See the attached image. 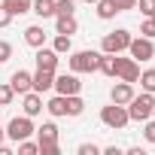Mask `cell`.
Wrapping results in <instances>:
<instances>
[{
	"label": "cell",
	"instance_id": "obj_8",
	"mask_svg": "<svg viewBox=\"0 0 155 155\" xmlns=\"http://www.w3.org/2000/svg\"><path fill=\"white\" fill-rule=\"evenodd\" d=\"M58 94H79L82 91V82L76 79V73H61L55 76V85H52Z\"/></svg>",
	"mask_w": 155,
	"mask_h": 155
},
{
	"label": "cell",
	"instance_id": "obj_12",
	"mask_svg": "<svg viewBox=\"0 0 155 155\" xmlns=\"http://www.w3.org/2000/svg\"><path fill=\"white\" fill-rule=\"evenodd\" d=\"M110 97H113V104H122V107H125V104L134 97V82H119V85H113Z\"/></svg>",
	"mask_w": 155,
	"mask_h": 155
},
{
	"label": "cell",
	"instance_id": "obj_28",
	"mask_svg": "<svg viewBox=\"0 0 155 155\" xmlns=\"http://www.w3.org/2000/svg\"><path fill=\"white\" fill-rule=\"evenodd\" d=\"M9 58H12V46H9L6 40H0V64H6Z\"/></svg>",
	"mask_w": 155,
	"mask_h": 155
},
{
	"label": "cell",
	"instance_id": "obj_26",
	"mask_svg": "<svg viewBox=\"0 0 155 155\" xmlns=\"http://www.w3.org/2000/svg\"><path fill=\"white\" fill-rule=\"evenodd\" d=\"M40 152V143H31V140H18V155H37Z\"/></svg>",
	"mask_w": 155,
	"mask_h": 155
},
{
	"label": "cell",
	"instance_id": "obj_38",
	"mask_svg": "<svg viewBox=\"0 0 155 155\" xmlns=\"http://www.w3.org/2000/svg\"><path fill=\"white\" fill-rule=\"evenodd\" d=\"M85 3H97V0H85Z\"/></svg>",
	"mask_w": 155,
	"mask_h": 155
},
{
	"label": "cell",
	"instance_id": "obj_17",
	"mask_svg": "<svg viewBox=\"0 0 155 155\" xmlns=\"http://www.w3.org/2000/svg\"><path fill=\"white\" fill-rule=\"evenodd\" d=\"M97 70H101L104 76H116V55L101 52V58H97Z\"/></svg>",
	"mask_w": 155,
	"mask_h": 155
},
{
	"label": "cell",
	"instance_id": "obj_30",
	"mask_svg": "<svg viewBox=\"0 0 155 155\" xmlns=\"http://www.w3.org/2000/svg\"><path fill=\"white\" fill-rule=\"evenodd\" d=\"M140 37H149V40L155 37V21H152V18H146V21H143V28H140Z\"/></svg>",
	"mask_w": 155,
	"mask_h": 155
},
{
	"label": "cell",
	"instance_id": "obj_9",
	"mask_svg": "<svg viewBox=\"0 0 155 155\" xmlns=\"http://www.w3.org/2000/svg\"><path fill=\"white\" fill-rule=\"evenodd\" d=\"M55 85V70H43V67H37V73H34V79H31V88L34 91H49Z\"/></svg>",
	"mask_w": 155,
	"mask_h": 155
},
{
	"label": "cell",
	"instance_id": "obj_22",
	"mask_svg": "<svg viewBox=\"0 0 155 155\" xmlns=\"http://www.w3.org/2000/svg\"><path fill=\"white\" fill-rule=\"evenodd\" d=\"M82 110H85V104L79 94H67V116H82Z\"/></svg>",
	"mask_w": 155,
	"mask_h": 155
},
{
	"label": "cell",
	"instance_id": "obj_5",
	"mask_svg": "<svg viewBox=\"0 0 155 155\" xmlns=\"http://www.w3.org/2000/svg\"><path fill=\"white\" fill-rule=\"evenodd\" d=\"M128 52H131V58L140 64V61H152L155 58V46H152V40L149 37H131V43H128Z\"/></svg>",
	"mask_w": 155,
	"mask_h": 155
},
{
	"label": "cell",
	"instance_id": "obj_27",
	"mask_svg": "<svg viewBox=\"0 0 155 155\" xmlns=\"http://www.w3.org/2000/svg\"><path fill=\"white\" fill-rule=\"evenodd\" d=\"M15 101V91H12V85H0V107H9Z\"/></svg>",
	"mask_w": 155,
	"mask_h": 155
},
{
	"label": "cell",
	"instance_id": "obj_32",
	"mask_svg": "<svg viewBox=\"0 0 155 155\" xmlns=\"http://www.w3.org/2000/svg\"><path fill=\"white\" fill-rule=\"evenodd\" d=\"M113 3H116L119 12H125V9H137V0H113Z\"/></svg>",
	"mask_w": 155,
	"mask_h": 155
},
{
	"label": "cell",
	"instance_id": "obj_3",
	"mask_svg": "<svg viewBox=\"0 0 155 155\" xmlns=\"http://www.w3.org/2000/svg\"><path fill=\"white\" fill-rule=\"evenodd\" d=\"M97 58H101V52H91V49L73 52L70 55V70L73 73H94L97 70Z\"/></svg>",
	"mask_w": 155,
	"mask_h": 155
},
{
	"label": "cell",
	"instance_id": "obj_10",
	"mask_svg": "<svg viewBox=\"0 0 155 155\" xmlns=\"http://www.w3.org/2000/svg\"><path fill=\"white\" fill-rule=\"evenodd\" d=\"M34 61H37V67H43V70H58V52H55V49H46V46H40Z\"/></svg>",
	"mask_w": 155,
	"mask_h": 155
},
{
	"label": "cell",
	"instance_id": "obj_35",
	"mask_svg": "<svg viewBox=\"0 0 155 155\" xmlns=\"http://www.w3.org/2000/svg\"><path fill=\"white\" fill-rule=\"evenodd\" d=\"M143 137H146L149 143H155V122H149V125L143 128Z\"/></svg>",
	"mask_w": 155,
	"mask_h": 155
},
{
	"label": "cell",
	"instance_id": "obj_15",
	"mask_svg": "<svg viewBox=\"0 0 155 155\" xmlns=\"http://www.w3.org/2000/svg\"><path fill=\"white\" fill-rule=\"evenodd\" d=\"M37 143H58V125L55 122H46L43 128H37Z\"/></svg>",
	"mask_w": 155,
	"mask_h": 155
},
{
	"label": "cell",
	"instance_id": "obj_23",
	"mask_svg": "<svg viewBox=\"0 0 155 155\" xmlns=\"http://www.w3.org/2000/svg\"><path fill=\"white\" fill-rule=\"evenodd\" d=\"M137 82L143 85V91H152V94H155V70H143Z\"/></svg>",
	"mask_w": 155,
	"mask_h": 155
},
{
	"label": "cell",
	"instance_id": "obj_31",
	"mask_svg": "<svg viewBox=\"0 0 155 155\" xmlns=\"http://www.w3.org/2000/svg\"><path fill=\"white\" fill-rule=\"evenodd\" d=\"M58 152H61L58 143H43V146H40V155H58Z\"/></svg>",
	"mask_w": 155,
	"mask_h": 155
},
{
	"label": "cell",
	"instance_id": "obj_29",
	"mask_svg": "<svg viewBox=\"0 0 155 155\" xmlns=\"http://www.w3.org/2000/svg\"><path fill=\"white\" fill-rule=\"evenodd\" d=\"M137 6H140V12L149 18V15L155 12V0H137Z\"/></svg>",
	"mask_w": 155,
	"mask_h": 155
},
{
	"label": "cell",
	"instance_id": "obj_2",
	"mask_svg": "<svg viewBox=\"0 0 155 155\" xmlns=\"http://www.w3.org/2000/svg\"><path fill=\"white\" fill-rule=\"evenodd\" d=\"M101 122H104L107 128H113V131H122L131 119H128V110H125L122 104H110V107L101 110Z\"/></svg>",
	"mask_w": 155,
	"mask_h": 155
},
{
	"label": "cell",
	"instance_id": "obj_34",
	"mask_svg": "<svg viewBox=\"0 0 155 155\" xmlns=\"http://www.w3.org/2000/svg\"><path fill=\"white\" fill-rule=\"evenodd\" d=\"M9 21H12V12H9V9H6L3 3H0V28H6Z\"/></svg>",
	"mask_w": 155,
	"mask_h": 155
},
{
	"label": "cell",
	"instance_id": "obj_24",
	"mask_svg": "<svg viewBox=\"0 0 155 155\" xmlns=\"http://www.w3.org/2000/svg\"><path fill=\"white\" fill-rule=\"evenodd\" d=\"M52 49H55L58 55H64V52H70V49H73V43H70V37H67V34H58V37H55V43H52Z\"/></svg>",
	"mask_w": 155,
	"mask_h": 155
},
{
	"label": "cell",
	"instance_id": "obj_6",
	"mask_svg": "<svg viewBox=\"0 0 155 155\" xmlns=\"http://www.w3.org/2000/svg\"><path fill=\"white\" fill-rule=\"evenodd\" d=\"M37 128H34V122H31V116H18V119H12L9 125H6V137L9 140H28L31 134H34Z\"/></svg>",
	"mask_w": 155,
	"mask_h": 155
},
{
	"label": "cell",
	"instance_id": "obj_14",
	"mask_svg": "<svg viewBox=\"0 0 155 155\" xmlns=\"http://www.w3.org/2000/svg\"><path fill=\"white\" fill-rule=\"evenodd\" d=\"M25 43H28V46H34V49L46 46V31H43L40 25H31V28L25 31Z\"/></svg>",
	"mask_w": 155,
	"mask_h": 155
},
{
	"label": "cell",
	"instance_id": "obj_20",
	"mask_svg": "<svg viewBox=\"0 0 155 155\" xmlns=\"http://www.w3.org/2000/svg\"><path fill=\"white\" fill-rule=\"evenodd\" d=\"M116 3L113 0H97V18H104V21H110V18H116Z\"/></svg>",
	"mask_w": 155,
	"mask_h": 155
},
{
	"label": "cell",
	"instance_id": "obj_37",
	"mask_svg": "<svg viewBox=\"0 0 155 155\" xmlns=\"http://www.w3.org/2000/svg\"><path fill=\"white\" fill-rule=\"evenodd\" d=\"M3 137H6V131H0V146H3Z\"/></svg>",
	"mask_w": 155,
	"mask_h": 155
},
{
	"label": "cell",
	"instance_id": "obj_19",
	"mask_svg": "<svg viewBox=\"0 0 155 155\" xmlns=\"http://www.w3.org/2000/svg\"><path fill=\"white\" fill-rule=\"evenodd\" d=\"M31 3H34V0H3V6H6L12 15H25V12H31Z\"/></svg>",
	"mask_w": 155,
	"mask_h": 155
},
{
	"label": "cell",
	"instance_id": "obj_39",
	"mask_svg": "<svg viewBox=\"0 0 155 155\" xmlns=\"http://www.w3.org/2000/svg\"><path fill=\"white\" fill-rule=\"evenodd\" d=\"M149 18H152V21H155V12H152V15H149Z\"/></svg>",
	"mask_w": 155,
	"mask_h": 155
},
{
	"label": "cell",
	"instance_id": "obj_36",
	"mask_svg": "<svg viewBox=\"0 0 155 155\" xmlns=\"http://www.w3.org/2000/svg\"><path fill=\"white\" fill-rule=\"evenodd\" d=\"M104 152H107V155H122V149H119V146H107Z\"/></svg>",
	"mask_w": 155,
	"mask_h": 155
},
{
	"label": "cell",
	"instance_id": "obj_33",
	"mask_svg": "<svg viewBox=\"0 0 155 155\" xmlns=\"http://www.w3.org/2000/svg\"><path fill=\"white\" fill-rule=\"evenodd\" d=\"M101 152V146H94V143H82L79 146V155H97Z\"/></svg>",
	"mask_w": 155,
	"mask_h": 155
},
{
	"label": "cell",
	"instance_id": "obj_11",
	"mask_svg": "<svg viewBox=\"0 0 155 155\" xmlns=\"http://www.w3.org/2000/svg\"><path fill=\"white\" fill-rule=\"evenodd\" d=\"M31 79H34V73H28V70H15L12 79H9V85H12L15 94H28V91H31Z\"/></svg>",
	"mask_w": 155,
	"mask_h": 155
},
{
	"label": "cell",
	"instance_id": "obj_18",
	"mask_svg": "<svg viewBox=\"0 0 155 155\" xmlns=\"http://www.w3.org/2000/svg\"><path fill=\"white\" fill-rule=\"evenodd\" d=\"M46 110L58 119V116H67V94H55L49 104H46Z\"/></svg>",
	"mask_w": 155,
	"mask_h": 155
},
{
	"label": "cell",
	"instance_id": "obj_40",
	"mask_svg": "<svg viewBox=\"0 0 155 155\" xmlns=\"http://www.w3.org/2000/svg\"><path fill=\"white\" fill-rule=\"evenodd\" d=\"M152 116H155V107H152Z\"/></svg>",
	"mask_w": 155,
	"mask_h": 155
},
{
	"label": "cell",
	"instance_id": "obj_25",
	"mask_svg": "<svg viewBox=\"0 0 155 155\" xmlns=\"http://www.w3.org/2000/svg\"><path fill=\"white\" fill-rule=\"evenodd\" d=\"M76 0H55V15H73Z\"/></svg>",
	"mask_w": 155,
	"mask_h": 155
},
{
	"label": "cell",
	"instance_id": "obj_21",
	"mask_svg": "<svg viewBox=\"0 0 155 155\" xmlns=\"http://www.w3.org/2000/svg\"><path fill=\"white\" fill-rule=\"evenodd\" d=\"M76 28H79V25H76V18H73V15H58V34L73 37V34H76Z\"/></svg>",
	"mask_w": 155,
	"mask_h": 155
},
{
	"label": "cell",
	"instance_id": "obj_7",
	"mask_svg": "<svg viewBox=\"0 0 155 155\" xmlns=\"http://www.w3.org/2000/svg\"><path fill=\"white\" fill-rule=\"evenodd\" d=\"M116 76L122 82H137L140 79V64L134 58H119L116 55Z\"/></svg>",
	"mask_w": 155,
	"mask_h": 155
},
{
	"label": "cell",
	"instance_id": "obj_4",
	"mask_svg": "<svg viewBox=\"0 0 155 155\" xmlns=\"http://www.w3.org/2000/svg\"><path fill=\"white\" fill-rule=\"evenodd\" d=\"M128 43H131V34H128V31H110V34L104 37V43H101V52L119 55V52L128 49Z\"/></svg>",
	"mask_w": 155,
	"mask_h": 155
},
{
	"label": "cell",
	"instance_id": "obj_13",
	"mask_svg": "<svg viewBox=\"0 0 155 155\" xmlns=\"http://www.w3.org/2000/svg\"><path fill=\"white\" fill-rule=\"evenodd\" d=\"M40 113H43V94L31 88V91L25 94V116L34 119V116H40Z\"/></svg>",
	"mask_w": 155,
	"mask_h": 155
},
{
	"label": "cell",
	"instance_id": "obj_1",
	"mask_svg": "<svg viewBox=\"0 0 155 155\" xmlns=\"http://www.w3.org/2000/svg\"><path fill=\"white\" fill-rule=\"evenodd\" d=\"M128 119L131 122H146L152 116V107H155V94L152 91H143V94H134L128 104Z\"/></svg>",
	"mask_w": 155,
	"mask_h": 155
},
{
	"label": "cell",
	"instance_id": "obj_16",
	"mask_svg": "<svg viewBox=\"0 0 155 155\" xmlns=\"http://www.w3.org/2000/svg\"><path fill=\"white\" fill-rule=\"evenodd\" d=\"M31 12H37L40 18H52V15H55V0H34V3H31Z\"/></svg>",
	"mask_w": 155,
	"mask_h": 155
}]
</instances>
